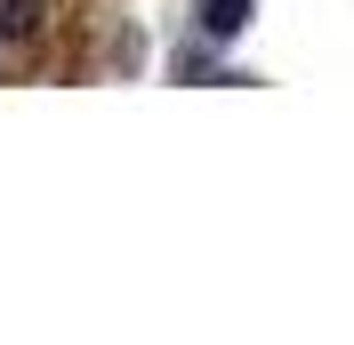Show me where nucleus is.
I'll return each mask as SVG.
<instances>
[{"instance_id": "f257e3e1", "label": "nucleus", "mask_w": 354, "mask_h": 345, "mask_svg": "<svg viewBox=\"0 0 354 345\" xmlns=\"http://www.w3.org/2000/svg\"><path fill=\"white\" fill-rule=\"evenodd\" d=\"M48 24V0H0V41H32Z\"/></svg>"}, {"instance_id": "f03ea898", "label": "nucleus", "mask_w": 354, "mask_h": 345, "mask_svg": "<svg viewBox=\"0 0 354 345\" xmlns=\"http://www.w3.org/2000/svg\"><path fill=\"white\" fill-rule=\"evenodd\" d=\"M242 24H250V0H201V32L209 41H234Z\"/></svg>"}]
</instances>
